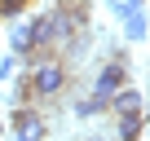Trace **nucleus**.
<instances>
[{
	"label": "nucleus",
	"instance_id": "obj_1",
	"mask_svg": "<svg viewBox=\"0 0 150 141\" xmlns=\"http://www.w3.org/2000/svg\"><path fill=\"white\" fill-rule=\"evenodd\" d=\"M66 80H71V70H66V62H62L57 53H49V57H40L35 66H27V84H31V97H35V102L62 97V93H66Z\"/></svg>",
	"mask_w": 150,
	"mask_h": 141
},
{
	"label": "nucleus",
	"instance_id": "obj_2",
	"mask_svg": "<svg viewBox=\"0 0 150 141\" xmlns=\"http://www.w3.org/2000/svg\"><path fill=\"white\" fill-rule=\"evenodd\" d=\"M9 128H13L18 141H44V137H49V119H44L35 106H13Z\"/></svg>",
	"mask_w": 150,
	"mask_h": 141
},
{
	"label": "nucleus",
	"instance_id": "obj_3",
	"mask_svg": "<svg viewBox=\"0 0 150 141\" xmlns=\"http://www.w3.org/2000/svg\"><path fill=\"white\" fill-rule=\"evenodd\" d=\"M124 84H128V57H124V53L115 49V53H110V62H106V66L97 70V84H93V88L110 97V93H119Z\"/></svg>",
	"mask_w": 150,
	"mask_h": 141
},
{
	"label": "nucleus",
	"instance_id": "obj_4",
	"mask_svg": "<svg viewBox=\"0 0 150 141\" xmlns=\"http://www.w3.org/2000/svg\"><path fill=\"white\" fill-rule=\"evenodd\" d=\"M110 110L124 119V115H146V97L132 88V84H124L119 93H110Z\"/></svg>",
	"mask_w": 150,
	"mask_h": 141
},
{
	"label": "nucleus",
	"instance_id": "obj_5",
	"mask_svg": "<svg viewBox=\"0 0 150 141\" xmlns=\"http://www.w3.org/2000/svg\"><path fill=\"white\" fill-rule=\"evenodd\" d=\"M102 110H110V97H106V93H97V88H93L80 106H75V115H80V119H93V115H102Z\"/></svg>",
	"mask_w": 150,
	"mask_h": 141
},
{
	"label": "nucleus",
	"instance_id": "obj_6",
	"mask_svg": "<svg viewBox=\"0 0 150 141\" xmlns=\"http://www.w3.org/2000/svg\"><path fill=\"white\" fill-rule=\"evenodd\" d=\"M141 128H146V115H124L119 119V141H137Z\"/></svg>",
	"mask_w": 150,
	"mask_h": 141
},
{
	"label": "nucleus",
	"instance_id": "obj_7",
	"mask_svg": "<svg viewBox=\"0 0 150 141\" xmlns=\"http://www.w3.org/2000/svg\"><path fill=\"white\" fill-rule=\"evenodd\" d=\"M146 27H150L146 13H124V35L128 40H146Z\"/></svg>",
	"mask_w": 150,
	"mask_h": 141
},
{
	"label": "nucleus",
	"instance_id": "obj_8",
	"mask_svg": "<svg viewBox=\"0 0 150 141\" xmlns=\"http://www.w3.org/2000/svg\"><path fill=\"white\" fill-rule=\"evenodd\" d=\"M9 44H13V53H18V57H27V53L35 49V44H31V27H18V31L9 35Z\"/></svg>",
	"mask_w": 150,
	"mask_h": 141
},
{
	"label": "nucleus",
	"instance_id": "obj_9",
	"mask_svg": "<svg viewBox=\"0 0 150 141\" xmlns=\"http://www.w3.org/2000/svg\"><path fill=\"white\" fill-rule=\"evenodd\" d=\"M110 5H115V13L124 18V13H141V9H146V0H110Z\"/></svg>",
	"mask_w": 150,
	"mask_h": 141
},
{
	"label": "nucleus",
	"instance_id": "obj_10",
	"mask_svg": "<svg viewBox=\"0 0 150 141\" xmlns=\"http://www.w3.org/2000/svg\"><path fill=\"white\" fill-rule=\"evenodd\" d=\"M22 9H27V0H0V18H13Z\"/></svg>",
	"mask_w": 150,
	"mask_h": 141
},
{
	"label": "nucleus",
	"instance_id": "obj_11",
	"mask_svg": "<svg viewBox=\"0 0 150 141\" xmlns=\"http://www.w3.org/2000/svg\"><path fill=\"white\" fill-rule=\"evenodd\" d=\"M9 66H13L9 57H0V80H9Z\"/></svg>",
	"mask_w": 150,
	"mask_h": 141
},
{
	"label": "nucleus",
	"instance_id": "obj_12",
	"mask_svg": "<svg viewBox=\"0 0 150 141\" xmlns=\"http://www.w3.org/2000/svg\"><path fill=\"white\" fill-rule=\"evenodd\" d=\"M88 141H102V137H88Z\"/></svg>",
	"mask_w": 150,
	"mask_h": 141
}]
</instances>
